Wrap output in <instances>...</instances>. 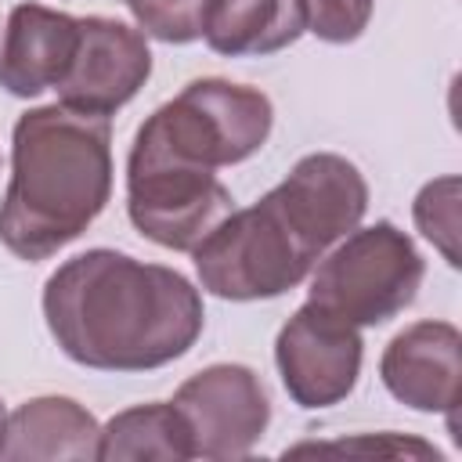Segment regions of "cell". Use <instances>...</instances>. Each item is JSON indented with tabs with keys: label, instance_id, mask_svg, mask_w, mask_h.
Returning <instances> with one entry per match:
<instances>
[{
	"label": "cell",
	"instance_id": "cell-1",
	"mask_svg": "<svg viewBox=\"0 0 462 462\" xmlns=\"http://www.w3.org/2000/svg\"><path fill=\"white\" fill-rule=\"evenodd\" d=\"M43 314L72 361L105 372L159 368L202 332V300L184 274L116 249L65 260L47 278Z\"/></svg>",
	"mask_w": 462,
	"mask_h": 462
},
{
	"label": "cell",
	"instance_id": "cell-2",
	"mask_svg": "<svg viewBox=\"0 0 462 462\" xmlns=\"http://www.w3.org/2000/svg\"><path fill=\"white\" fill-rule=\"evenodd\" d=\"M368 206L354 162L307 155L256 206L227 213L191 253L202 285L224 300H263L310 274L321 253L346 238Z\"/></svg>",
	"mask_w": 462,
	"mask_h": 462
},
{
	"label": "cell",
	"instance_id": "cell-3",
	"mask_svg": "<svg viewBox=\"0 0 462 462\" xmlns=\"http://www.w3.org/2000/svg\"><path fill=\"white\" fill-rule=\"evenodd\" d=\"M112 191L108 116L69 105L32 108L14 123L11 184L0 206V242L22 260H47L105 209Z\"/></svg>",
	"mask_w": 462,
	"mask_h": 462
},
{
	"label": "cell",
	"instance_id": "cell-4",
	"mask_svg": "<svg viewBox=\"0 0 462 462\" xmlns=\"http://www.w3.org/2000/svg\"><path fill=\"white\" fill-rule=\"evenodd\" d=\"M271 134L267 94L224 79H195L141 123L130 159L217 170L249 159Z\"/></svg>",
	"mask_w": 462,
	"mask_h": 462
},
{
	"label": "cell",
	"instance_id": "cell-5",
	"mask_svg": "<svg viewBox=\"0 0 462 462\" xmlns=\"http://www.w3.org/2000/svg\"><path fill=\"white\" fill-rule=\"evenodd\" d=\"M419 282L422 260L415 245L383 220L350 235L328 260L318 263L307 303L350 325H379L415 300Z\"/></svg>",
	"mask_w": 462,
	"mask_h": 462
},
{
	"label": "cell",
	"instance_id": "cell-6",
	"mask_svg": "<svg viewBox=\"0 0 462 462\" xmlns=\"http://www.w3.org/2000/svg\"><path fill=\"white\" fill-rule=\"evenodd\" d=\"M173 408L180 411L191 448L202 458H238L263 437L271 408L260 379L242 365H213L191 375Z\"/></svg>",
	"mask_w": 462,
	"mask_h": 462
},
{
	"label": "cell",
	"instance_id": "cell-7",
	"mask_svg": "<svg viewBox=\"0 0 462 462\" xmlns=\"http://www.w3.org/2000/svg\"><path fill=\"white\" fill-rule=\"evenodd\" d=\"M282 383L300 408H328L343 401L361 368L357 325L307 303L282 328L274 346Z\"/></svg>",
	"mask_w": 462,
	"mask_h": 462
},
{
	"label": "cell",
	"instance_id": "cell-8",
	"mask_svg": "<svg viewBox=\"0 0 462 462\" xmlns=\"http://www.w3.org/2000/svg\"><path fill=\"white\" fill-rule=\"evenodd\" d=\"M152 72L144 36L116 18H79V43L65 79L54 87L61 105L90 116L123 108Z\"/></svg>",
	"mask_w": 462,
	"mask_h": 462
},
{
	"label": "cell",
	"instance_id": "cell-9",
	"mask_svg": "<svg viewBox=\"0 0 462 462\" xmlns=\"http://www.w3.org/2000/svg\"><path fill=\"white\" fill-rule=\"evenodd\" d=\"M383 383L386 390L419 408V411H448L455 426L458 408V332L448 321H419L393 336L383 354Z\"/></svg>",
	"mask_w": 462,
	"mask_h": 462
},
{
	"label": "cell",
	"instance_id": "cell-10",
	"mask_svg": "<svg viewBox=\"0 0 462 462\" xmlns=\"http://www.w3.org/2000/svg\"><path fill=\"white\" fill-rule=\"evenodd\" d=\"M79 43V18L43 4H18L0 47V87L14 97H36L58 87Z\"/></svg>",
	"mask_w": 462,
	"mask_h": 462
},
{
	"label": "cell",
	"instance_id": "cell-11",
	"mask_svg": "<svg viewBox=\"0 0 462 462\" xmlns=\"http://www.w3.org/2000/svg\"><path fill=\"white\" fill-rule=\"evenodd\" d=\"M303 29V0H209L202 22L206 43L231 58L282 51L296 43Z\"/></svg>",
	"mask_w": 462,
	"mask_h": 462
},
{
	"label": "cell",
	"instance_id": "cell-12",
	"mask_svg": "<svg viewBox=\"0 0 462 462\" xmlns=\"http://www.w3.org/2000/svg\"><path fill=\"white\" fill-rule=\"evenodd\" d=\"M97 422L69 397L22 404L7 422V458H97Z\"/></svg>",
	"mask_w": 462,
	"mask_h": 462
},
{
	"label": "cell",
	"instance_id": "cell-13",
	"mask_svg": "<svg viewBox=\"0 0 462 462\" xmlns=\"http://www.w3.org/2000/svg\"><path fill=\"white\" fill-rule=\"evenodd\" d=\"M191 433L170 404H141L97 433V458H191Z\"/></svg>",
	"mask_w": 462,
	"mask_h": 462
},
{
	"label": "cell",
	"instance_id": "cell-14",
	"mask_svg": "<svg viewBox=\"0 0 462 462\" xmlns=\"http://www.w3.org/2000/svg\"><path fill=\"white\" fill-rule=\"evenodd\" d=\"M415 224L444 253V260L458 267V177H440L419 191Z\"/></svg>",
	"mask_w": 462,
	"mask_h": 462
},
{
	"label": "cell",
	"instance_id": "cell-15",
	"mask_svg": "<svg viewBox=\"0 0 462 462\" xmlns=\"http://www.w3.org/2000/svg\"><path fill=\"white\" fill-rule=\"evenodd\" d=\"M209 0H134L130 11L144 25V32L166 43H188L202 36Z\"/></svg>",
	"mask_w": 462,
	"mask_h": 462
},
{
	"label": "cell",
	"instance_id": "cell-16",
	"mask_svg": "<svg viewBox=\"0 0 462 462\" xmlns=\"http://www.w3.org/2000/svg\"><path fill=\"white\" fill-rule=\"evenodd\" d=\"M307 29L328 43H346L361 36L372 14V0H303Z\"/></svg>",
	"mask_w": 462,
	"mask_h": 462
},
{
	"label": "cell",
	"instance_id": "cell-17",
	"mask_svg": "<svg viewBox=\"0 0 462 462\" xmlns=\"http://www.w3.org/2000/svg\"><path fill=\"white\" fill-rule=\"evenodd\" d=\"M289 455H390V458H440V451L433 444L411 440V437H397V433H383V437H350V440H332V444H296L285 448Z\"/></svg>",
	"mask_w": 462,
	"mask_h": 462
},
{
	"label": "cell",
	"instance_id": "cell-18",
	"mask_svg": "<svg viewBox=\"0 0 462 462\" xmlns=\"http://www.w3.org/2000/svg\"><path fill=\"white\" fill-rule=\"evenodd\" d=\"M4 440H7V419H4V404H0V455H4Z\"/></svg>",
	"mask_w": 462,
	"mask_h": 462
},
{
	"label": "cell",
	"instance_id": "cell-19",
	"mask_svg": "<svg viewBox=\"0 0 462 462\" xmlns=\"http://www.w3.org/2000/svg\"><path fill=\"white\" fill-rule=\"evenodd\" d=\"M126 4H134V0H126Z\"/></svg>",
	"mask_w": 462,
	"mask_h": 462
}]
</instances>
